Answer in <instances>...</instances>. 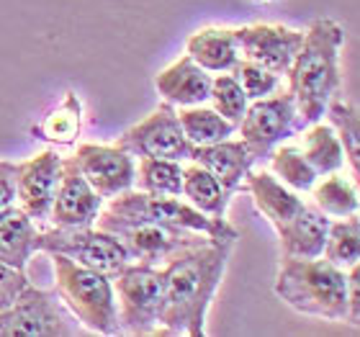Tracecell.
Returning a JSON list of instances; mask_svg holds the SVG:
<instances>
[{"label":"cell","mask_w":360,"mask_h":337,"mask_svg":"<svg viewBox=\"0 0 360 337\" xmlns=\"http://www.w3.org/2000/svg\"><path fill=\"white\" fill-rule=\"evenodd\" d=\"M49 257L57 281L54 291L60 293L62 304L72 312L77 322L96 335H119V304L111 276L85 268L68 255L52 253Z\"/></svg>","instance_id":"4"},{"label":"cell","mask_w":360,"mask_h":337,"mask_svg":"<svg viewBox=\"0 0 360 337\" xmlns=\"http://www.w3.org/2000/svg\"><path fill=\"white\" fill-rule=\"evenodd\" d=\"M324 113H327L330 127L335 129L338 139L342 142L345 160L350 163V170H353V180H358V170H360V119H358V108H355L353 103L340 101V98H332Z\"/></svg>","instance_id":"30"},{"label":"cell","mask_w":360,"mask_h":337,"mask_svg":"<svg viewBox=\"0 0 360 337\" xmlns=\"http://www.w3.org/2000/svg\"><path fill=\"white\" fill-rule=\"evenodd\" d=\"M183 198H186L193 209L203 211L206 217L224 219L229 201L234 198V193H229L206 167H201L198 163L183 167Z\"/></svg>","instance_id":"22"},{"label":"cell","mask_w":360,"mask_h":337,"mask_svg":"<svg viewBox=\"0 0 360 337\" xmlns=\"http://www.w3.org/2000/svg\"><path fill=\"white\" fill-rule=\"evenodd\" d=\"M178 121L183 127V134L191 144H214L237 132V124L226 121L224 116H219L214 108H203V106H186L178 113Z\"/></svg>","instance_id":"27"},{"label":"cell","mask_w":360,"mask_h":337,"mask_svg":"<svg viewBox=\"0 0 360 337\" xmlns=\"http://www.w3.org/2000/svg\"><path fill=\"white\" fill-rule=\"evenodd\" d=\"M345 296H347V324L358 327L360 324V265H350L345 270Z\"/></svg>","instance_id":"34"},{"label":"cell","mask_w":360,"mask_h":337,"mask_svg":"<svg viewBox=\"0 0 360 337\" xmlns=\"http://www.w3.org/2000/svg\"><path fill=\"white\" fill-rule=\"evenodd\" d=\"M186 54L195 65H201L206 72H232L240 62V46L234 39V29H219L209 26L191 34L186 42Z\"/></svg>","instance_id":"21"},{"label":"cell","mask_w":360,"mask_h":337,"mask_svg":"<svg viewBox=\"0 0 360 337\" xmlns=\"http://www.w3.org/2000/svg\"><path fill=\"white\" fill-rule=\"evenodd\" d=\"M268 158H270V172H273L283 186H288L291 191H296V193H307V191L314 188L319 175H316L314 167L307 163L301 147L281 142L278 147L270 150Z\"/></svg>","instance_id":"28"},{"label":"cell","mask_w":360,"mask_h":337,"mask_svg":"<svg viewBox=\"0 0 360 337\" xmlns=\"http://www.w3.org/2000/svg\"><path fill=\"white\" fill-rule=\"evenodd\" d=\"M311 198H314L316 209L332 219H345L358 214V188H355V180H347L340 172H330V175H324L322 183H314Z\"/></svg>","instance_id":"25"},{"label":"cell","mask_w":360,"mask_h":337,"mask_svg":"<svg viewBox=\"0 0 360 337\" xmlns=\"http://www.w3.org/2000/svg\"><path fill=\"white\" fill-rule=\"evenodd\" d=\"M37 224L21 206H6L0 211V262L8 268L26 270L31 255L37 253Z\"/></svg>","instance_id":"20"},{"label":"cell","mask_w":360,"mask_h":337,"mask_svg":"<svg viewBox=\"0 0 360 337\" xmlns=\"http://www.w3.org/2000/svg\"><path fill=\"white\" fill-rule=\"evenodd\" d=\"M96 222L98 229L119 237L121 245L131 255V260L147 262V265H160V262H165L167 257H173L183 248L211 240L206 234L183 229V227L155 224V222H127V219L113 217V214H108L103 209H101Z\"/></svg>","instance_id":"9"},{"label":"cell","mask_w":360,"mask_h":337,"mask_svg":"<svg viewBox=\"0 0 360 337\" xmlns=\"http://www.w3.org/2000/svg\"><path fill=\"white\" fill-rule=\"evenodd\" d=\"M252 3H273V0H252Z\"/></svg>","instance_id":"36"},{"label":"cell","mask_w":360,"mask_h":337,"mask_svg":"<svg viewBox=\"0 0 360 337\" xmlns=\"http://www.w3.org/2000/svg\"><path fill=\"white\" fill-rule=\"evenodd\" d=\"M105 211L127 222H155V224L193 229L211 240H240V232L226 219L206 217L188 201H180V196H150L129 188L124 193L113 196Z\"/></svg>","instance_id":"5"},{"label":"cell","mask_w":360,"mask_h":337,"mask_svg":"<svg viewBox=\"0 0 360 337\" xmlns=\"http://www.w3.org/2000/svg\"><path fill=\"white\" fill-rule=\"evenodd\" d=\"M209 101L214 103V111L219 116H224L226 121H232V124H240V119L245 116V108L250 103L245 90L234 80L232 72H219L217 77H211Z\"/></svg>","instance_id":"31"},{"label":"cell","mask_w":360,"mask_h":337,"mask_svg":"<svg viewBox=\"0 0 360 337\" xmlns=\"http://www.w3.org/2000/svg\"><path fill=\"white\" fill-rule=\"evenodd\" d=\"M232 75H234V80L240 83V88L245 90L248 101L268 98L281 88V75L260 68V65H255V62L242 60V57H240V62L232 68Z\"/></svg>","instance_id":"32"},{"label":"cell","mask_w":360,"mask_h":337,"mask_svg":"<svg viewBox=\"0 0 360 337\" xmlns=\"http://www.w3.org/2000/svg\"><path fill=\"white\" fill-rule=\"evenodd\" d=\"M37 250L52 255H68L85 268L116 276L131 262V255L116 234L93 227H52L37 234Z\"/></svg>","instance_id":"8"},{"label":"cell","mask_w":360,"mask_h":337,"mask_svg":"<svg viewBox=\"0 0 360 337\" xmlns=\"http://www.w3.org/2000/svg\"><path fill=\"white\" fill-rule=\"evenodd\" d=\"M72 158L101 198L134 188L136 160L119 144H80Z\"/></svg>","instance_id":"13"},{"label":"cell","mask_w":360,"mask_h":337,"mask_svg":"<svg viewBox=\"0 0 360 337\" xmlns=\"http://www.w3.org/2000/svg\"><path fill=\"white\" fill-rule=\"evenodd\" d=\"M191 160L206 167L234 196L242 191V180L257 163L248 144L242 139H232V136L214 144H195L193 152H191Z\"/></svg>","instance_id":"16"},{"label":"cell","mask_w":360,"mask_h":337,"mask_svg":"<svg viewBox=\"0 0 360 337\" xmlns=\"http://www.w3.org/2000/svg\"><path fill=\"white\" fill-rule=\"evenodd\" d=\"M136 191L150 196H180L183 193V163L162 158H139L134 172Z\"/></svg>","instance_id":"26"},{"label":"cell","mask_w":360,"mask_h":337,"mask_svg":"<svg viewBox=\"0 0 360 337\" xmlns=\"http://www.w3.org/2000/svg\"><path fill=\"white\" fill-rule=\"evenodd\" d=\"M155 88L170 106H203L211 93V75L188 54H183L155 77Z\"/></svg>","instance_id":"18"},{"label":"cell","mask_w":360,"mask_h":337,"mask_svg":"<svg viewBox=\"0 0 360 337\" xmlns=\"http://www.w3.org/2000/svg\"><path fill=\"white\" fill-rule=\"evenodd\" d=\"M301 152L316 175H330V172H340L345 167V150L342 142L338 139L335 129L330 124L314 121L309 124V129L304 132L301 139Z\"/></svg>","instance_id":"23"},{"label":"cell","mask_w":360,"mask_h":337,"mask_svg":"<svg viewBox=\"0 0 360 337\" xmlns=\"http://www.w3.org/2000/svg\"><path fill=\"white\" fill-rule=\"evenodd\" d=\"M113 291L119 304V324L127 335H158L162 317V276L158 265L129 262L113 276Z\"/></svg>","instance_id":"7"},{"label":"cell","mask_w":360,"mask_h":337,"mask_svg":"<svg viewBox=\"0 0 360 337\" xmlns=\"http://www.w3.org/2000/svg\"><path fill=\"white\" fill-rule=\"evenodd\" d=\"M62 158L44 150L26 163H15V198L34 222H44L52 214V201L60 186Z\"/></svg>","instance_id":"14"},{"label":"cell","mask_w":360,"mask_h":337,"mask_svg":"<svg viewBox=\"0 0 360 337\" xmlns=\"http://www.w3.org/2000/svg\"><path fill=\"white\" fill-rule=\"evenodd\" d=\"M103 209V198L96 193L85 175L77 167L75 158L62 160L60 186L52 201V219L54 227H93L98 214Z\"/></svg>","instance_id":"15"},{"label":"cell","mask_w":360,"mask_h":337,"mask_svg":"<svg viewBox=\"0 0 360 337\" xmlns=\"http://www.w3.org/2000/svg\"><path fill=\"white\" fill-rule=\"evenodd\" d=\"M15 203V165L0 163V211Z\"/></svg>","instance_id":"35"},{"label":"cell","mask_w":360,"mask_h":337,"mask_svg":"<svg viewBox=\"0 0 360 337\" xmlns=\"http://www.w3.org/2000/svg\"><path fill=\"white\" fill-rule=\"evenodd\" d=\"M345 270L324 257H281L276 296L299 314L347 322Z\"/></svg>","instance_id":"3"},{"label":"cell","mask_w":360,"mask_h":337,"mask_svg":"<svg viewBox=\"0 0 360 337\" xmlns=\"http://www.w3.org/2000/svg\"><path fill=\"white\" fill-rule=\"evenodd\" d=\"M234 39L240 46V57L260 65V68L285 75L293 57L304 44V31L278 26V23H252L234 29Z\"/></svg>","instance_id":"12"},{"label":"cell","mask_w":360,"mask_h":337,"mask_svg":"<svg viewBox=\"0 0 360 337\" xmlns=\"http://www.w3.org/2000/svg\"><path fill=\"white\" fill-rule=\"evenodd\" d=\"M80 132H83V103H80V98L72 90L65 93L62 103L46 113L44 121L34 129V134H39V139L62 144V147L75 144Z\"/></svg>","instance_id":"24"},{"label":"cell","mask_w":360,"mask_h":337,"mask_svg":"<svg viewBox=\"0 0 360 337\" xmlns=\"http://www.w3.org/2000/svg\"><path fill=\"white\" fill-rule=\"evenodd\" d=\"M83 335L60 293L26 284L11 307L0 309V337H75Z\"/></svg>","instance_id":"6"},{"label":"cell","mask_w":360,"mask_h":337,"mask_svg":"<svg viewBox=\"0 0 360 337\" xmlns=\"http://www.w3.org/2000/svg\"><path fill=\"white\" fill-rule=\"evenodd\" d=\"M116 144L134 158H162L175 163H188L193 152V144L183 134L178 111L170 103H162L144 121L127 129Z\"/></svg>","instance_id":"11"},{"label":"cell","mask_w":360,"mask_h":337,"mask_svg":"<svg viewBox=\"0 0 360 337\" xmlns=\"http://www.w3.org/2000/svg\"><path fill=\"white\" fill-rule=\"evenodd\" d=\"M242 191H248L255 201L257 211L268 219L273 227L285 224L288 219H293L304 209V198L296 191H291L288 186H283L281 180L273 175L270 170H250L242 180Z\"/></svg>","instance_id":"19"},{"label":"cell","mask_w":360,"mask_h":337,"mask_svg":"<svg viewBox=\"0 0 360 337\" xmlns=\"http://www.w3.org/2000/svg\"><path fill=\"white\" fill-rule=\"evenodd\" d=\"M327 229H330V217L322 214L314 203H304V209L296 217L276 227L281 240V257H322Z\"/></svg>","instance_id":"17"},{"label":"cell","mask_w":360,"mask_h":337,"mask_svg":"<svg viewBox=\"0 0 360 337\" xmlns=\"http://www.w3.org/2000/svg\"><path fill=\"white\" fill-rule=\"evenodd\" d=\"M345 46V29L332 18H316L304 34V44L288 68V93L293 96L301 127L324 119L332 98L340 96V54Z\"/></svg>","instance_id":"2"},{"label":"cell","mask_w":360,"mask_h":337,"mask_svg":"<svg viewBox=\"0 0 360 337\" xmlns=\"http://www.w3.org/2000/svg\"><path fill=\"white\" fill-rule=\"evenodd\" d=\"M26 284H29L26 270L8 268L6 262H0V309L11 307L15 301V296L26 288Z\"/></svg>","instance_id":"33"},{"label":"cell","mask_w":360,"mask_h":337,"mask_svg":"<svg viewBox=\"0 0 360 337\" xmlns=\"http://www.w3.org/2000/svg\"><path fill=\"white\" fill-rule=\"evenodd\" d=\"M237 129L242 134V142L248 144L255 160L268 158L273 147L285 142L296 132H304L293 96L288 90H283V93L276 90L273 96L257 98V101L248 103Z\"/></svg>","instance_id":"10"},{"label":"cell","mask_w":360,"mask_h":337,"mask_svg":"<svg viewBox=\"0 0 360 337\" xmlns=\"http://www.w3.org/2000/svg\"><path fill=\"white\" fill-rule=\"evenodd\" d=\"M322 257L338 268L347 270L350 265L360 260V222L358 214L345 219H338L332 222L330 219V229H327V240H324Z\"/></svg>","instance_id":"29"},{"label":"cell","mask_w":360,"mask_h":337,"mask_svg":"<svg viewBox=\"0 0 360 337\" xmlns=\"http://www.w3.org/2000/svg\"><path fill=\"white\" fill-rule=\"evenodd\" d=\"M234 240H206L183 248L160 268L162 276V317L158 335H206V317L224 270L232 257Z\"/></svg>","instance_id":"1"}]
</instances>
